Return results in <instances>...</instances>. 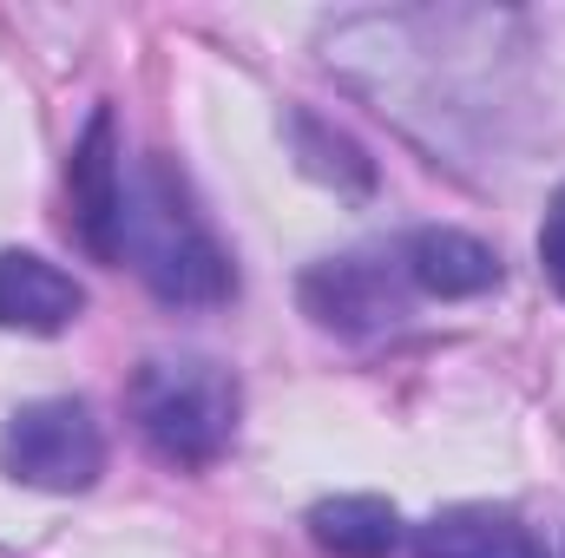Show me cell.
<instances>
[{
    "instance_id": "obj_1",
    "label": "cell",
    "mask_w": 565,
    "mask_h": 558,
    "mask_svg": "<svg viewBox=\"0 0 565 558\" xmlns=\"http://www.w3.org/2000/svg\"><path fill=\"white\" fill-rule=\"evenodd\" d=\"M119 264H132L145 289L158 302H178V309H211V302H231V289H237V270H231L224 244L211 237V224L198 217L184 178L164 158H139L126 171Z\"/></svg>"
},
{
    "instance_id": "obj_2",
    "label": "cell",
    "mask_w": 565,
    "mask_h": 558,
    "mask_svg": "<svg viewBox=\"0 0 565 558\" xmlns=\"http://www.w3.org/2000/svg\"><path fill=\"white\" fill-rule=\"evenodd\" d=\"M126 408L164 466L204 473L211 460H224L244 395H237V375L204 355H151L126 388Z\"/></svg>"
},
{
    "instance_id": "obj_3",
    "label": "cell",
    "mask_w": 565,
    "mask_h": 558,
    "mask_svg": "<svg viewBox=\"0 0 565 558\" xmlns=\"http://www.w3.org/2000/svg\"><path fill=\"white\" fill-rule=\"evenodd\" d=\"M0 466L40 493H86L106 466V433H99L93 408L73 395L26 401L0 433Z\"/></svg>"
},
{
    "instance_id": "obj_4",
    "label": "cell",
    "mask_w": 565,
    "mask_h": 558,
    "mask_svg": "<svg viewBox=\"0 0 565 558\" xmlns=\"http://www.w3.org/2000/svg\"><path fill=\"white\" fill-rule=\"evenodd\" d=\"M402 257L382 250H355V257H329L302 277V309L335 329V335H375L402 315Z\"/></svg>"
},
{
    "instance_id": "obj_5",
    "label": "cell",
    "mask_w": 565,
    "mask_h": 558,
    "mask_svg": "<svg viewBox=\"0 0 565 558\" xmlns=\"http://www.w3.org/2000/svg\"><path fill=\"white\" fill-rule=\"evenodd\" d=\"M66 197H73V230L93 257L119 264V204H126V158H119V126L99 106L66 158Z\"/></svg>"
},
{
    "instance_id": "obj_6",
    "label": "cell",
    "mask_w": 565,
    "mask_h": 558,
    "mask_svg": "<svg viewBox=\"0 0 565 558\" xmlns=\"http://www.w3.org/2000/svg\"><path fill=\"white\" fill-rule=\"evenodd\" d=\"M395 257H402V277H408V289L440 296V302H467V296L500 289V257H493L480 237L447 230V224H427V230H415Z\"/></svg>"
},
{
    "instance_id": "obj_7",
    "label": "cell",
    "mask_w": 565,
    "mask_h": 558,
    "mask_svg": "<svg viewBox=\"0 0 565 558\" xmlns=\"http://www.w3.org/2000/svg\"><path fill=\"white\" fill-rule=\"evenodd\" d=\"M86 309V289L66 277L60 264L33 250H0V329L20 335H60Z\"/></svg>"
},
{
    "instance_id": "obj_8",
    "label": "cell",
    "mask_w": 565,
    "mask_h": 558,
    "mask_svg": "<svg viewBox=\"0 0 565 558\" xmlns=\"http://www.w3.org/2000/svg\"><path fill=\"white\" fill-rule=\"evenodd\" d=\"M415 558H553L507 506H447L415 533Z\"/></svg>"
},
{
    "instance_id": "obj_9",
    "label": "cell",
    "mask_w": 565,
    "mask_h": 558,
    "mask_svg": "<svg viewBox=\"0 0 565 558\" xmlns=\"http://www.w3.org/2000/svg\"><path fill=\"white\" fill-rule=\"evenodd\" d=\"M309 533H316L322 552H335V558H395V546H402V519H395V506L375 500V493L322 500V506L309 513Z\"/></svg>"
},
{
    "instance_id": "obj_10",
    "label": "cell",
    "mask_w": 565,
    "mask_h": 558,
    "mask_svg": "<svg viewBox=\"0 0 565 558\" xmlns=\"http://www.w3.org/2000/svg\"><path fill=\"white\" fill-rule=\"evenodd\" d=\"M289 132H296V144H302V171H309V178L342 184V191H369V184H375V164L362 158V144H349L342 132L316 126L309 112H296V119H289Z\"/></svg>"
},
{
    "instance_id": "obj_11",
    "label": "cell",
    "mask_w": 565,
    "mask_h": 558,
    "mask_svg": "<svg viewBox=\"0 0 565 558\" xmlns=\"http://www.w3.org/2000/svg\"><path fill=\"white\" fill-rule=\"evenodd\" d=\"M540 264H546L553 289L565 296V184L553 191V204H546V224H540Z\"/></svg>"
}]
</instances>
